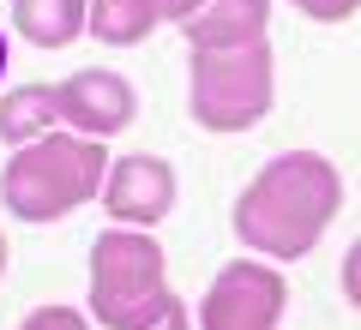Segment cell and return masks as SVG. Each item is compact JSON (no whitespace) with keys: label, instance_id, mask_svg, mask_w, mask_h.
<instances>
[{"label":"cell","instance_id":"1","mask_svg":"<svg viewBox=\"0 0 361 330\" xmlns=\"http://www.w3.org/2000/svg\"><path fill=\"white\" fill-rule=\"evenodd\" d=\"M337 204H343V180L325 156L289 151L241 192L235 204V234L265 258H301L325 229H331Z\"/></svg>","mask_w":361,"mask_h":330},{"label":"cell","instance_id":"2","mask_svg":"<svg viewBox=\"0 0 361 330\" xmlns=\"http://www.w3.org/2000/svg\"><path fill=\"white\" fill-rule=\"evenodd\" d=\"M103 174H109V156L97 139L49 132V139L25 144L13 156V168L0 174V198L13 204V216H25V222H54V216L97 198Z\"/></svg>","mask_w":361,"mask_h":330},{"label":"cell","instance_id":"3","mask_svg":"<svg viewBox=\"0 0 361 330\" xmlns=\"http://www.w3.org/2000/svg\"><path fill=\"white\" fill-rule=\"evenodd\" d=\"M163 246L139 229L103 234L90 246V312L109 330H133L163 300Z\"/></svg>","mask_w":361,"mask_h":330},{"label":"cell","instance_id":"4","mask_svg":"<svg viewBox=\"0 0 361 330\" xmlns=\"http://www.w3.org/2000/svg\"><path fill=\"white\" fill-rule=\"evenodd\" d=\"M271 49L253 42V49H223L205 54L193 49V120L211 132H247L253 120L271 115Z\"/></svg>","mask_w":361,"mask_h":330},{"label":"cell","instance_id":"5","mask_svg":"<svg viewBox=\"0 0 361 330\" xmlns=\"http://www.w3.org/2000/svg\"><path fill=\"white\" fill-rule=\"evenodd\" d=\"M283 277L265 265H223L217 282H211L205 294V312H199V324L205 330H277V318H283Z\"/></svg>","mask_w":361,"mask_h":330},{"label":"cell","instance_id":"6","mask_svg":"<svg viewBox=\"0 0 361 330\" xmlns=\"http://www.w3.org/2000/svg\"><path fill=\"white\" fill-rule=\"evenodd\" d=\"M169 204H175V168L163 156H121L115 174H109V216L145 229V222H163Z\"/></svg>","mask_w":361,"mask_h":330},{"label":"cell","instance_id":"7","mask_svg":"<svg viewBox=\"0 0 361 330\" xmlns=\"http://www.w3.org/2000/svg\"><path fill=\"white\" fill-rule=\"evenodd\" d=\"M61 115L78 132H90V139L121 132L133 120V84L121 72H73L61 84Z\"/></svg>","mask_w":361,"mask_h":330},{"label":"cell","instance_id":"8","mask_svg":"<svg viewBox=\"0 0 361 330\" xmlns=\"http://www.w3.org/2000/svg\"><path fill=\"white\" fill-rule=\"evenodd\" d=\"M265 18H271V0H205L187 18V42L205 54L253 49V42H265Z\"/></svg>","mask_w":361,"mask_h":330},{"label":"cell","instance_id":"9","mask_svg":"<svg viewBox=\"0 0 361 330\" xmlns=\"http://www.w3.org/2000/svg\"><path fill=\"white\" fill-rule=\"evenodd\" d=\"M205 0H90V30L115 49L151 37V25H175V18H193Z\"/></svg>","mask_w":361,"mask_h":330},{"label":"cell","instance_id":"10","mask_svg":"<svg viewBox=\"0 0 361 330\" xmlns=\"http://www.w3.org/2000/svg\"><path fill=\"white\" fill-rule=\"evenodd\" d=\"M13 25L37 49H66L90 25V0H13Z\"/></svg>","mask_w":361,"mask_h":330},{"label":"cell","instance_id":"11","mask_svg":"<svg viewBox=\"0 0 361 330\" xmlns=\"http://www.w3.org/2000/svg\"><path fill=\"white\" fill-rule=\"evenodd\" d=\"M54 120H66L61 115V84H25V90H13V96L0 102V139L6 144L49 139Z\"/></svg>","mask_w":361,"mask_h":330},{"label":"cell","instance_id":"12","mask_svg":"<svg viewBox=\"0 0 361 330\" xmlns=\"http://www.w3.org/2000/svg\"><path fill=\"white\" fill-rule=\"evenodd\" d=\"M133 330H193V324H187V306H180L175 294H163V300H157V306H151V312H145Z\"/></svg>","mask_w":361,"mask_h":330},{"label":"cell","instance_id":"13","mask_svg":"<svg viewBox=\"0 0 361 330\" xmlns=\"http://www.w3.org/2000/svg\"><path fill=\"white\" fill-rule=\"evenodd\" d=\"M18 330H90V324H85L78 312H66V306H37Z\"/></svg>","mask_w":361,"mask_h":330},{"label":"cell","instance_id":"14","mask_svg":"<svg viewBox=\"0 0 361 330\" xmlns=\"http://www.w3.org/2000/svg\"><path fill=\"white\" fill-rule=\"evenodd\" d=\"M307 18H319V25H343V18H355L361 0H295Z\"/></svg>","mask_w":361,"mask_h":330},{"label":"cell","instance_id":"15","mask_svg":"<svg viewBox=\"0 0 361 330\" xmlns=\"http://www.w3.org/2000/svg\"><path fill=\"white\" fill-rule=\"evenodd\" d=\"M343 294H349V306L361 312V241L349 246V258H343Z\"/></svg>","mask_w":361,"mask_h":330},{"label":"cell","instance_id":"16","mask_svg":"<svg viewBox=\"0 0 361 330\" xmlns=\"http://www.w3.org/2000/svg\"><path fill=\"white\" fill-rule=\"evenodd\" d=\"M0 72H6V37H0Z\"/></svg>","mask_w":361,"mask_h":330},{"label":"cell","instance_id":"17","mask_svg":"<svg viewBox=\"0 0 361 330\" xmlns=\"http://www.w3.org/2000/svg\"><path fill=\"white\" fill-rule=\"evenodd\" d=\"M0 270H6V241H0Z\"/></svg>","mask_w":361,"mask_h":330}]
</instances>
